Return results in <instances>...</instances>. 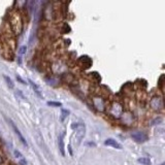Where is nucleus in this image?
<instances>
[{
    "label": "nucleus",
    "mask_w": 165,
    "mask_h": 165,
    "mask_svg": "<svg viewBox=\"0 0 165 165\" xmlns=\"http://www.w3.org/2000/svg\"><path fill=\"white\" fill-rule=\"evenodd\" d=\"M104 145H108V147H113V148H115V149H118V150L122 149V145H121L118 141H116L113 138H107L106 141H104Z\"/></svg>",
    "instance_id": "nucleus-3"
},
{
    "label": "nucleus",
    "mask_w": 165,
    "mask_h": 165,
    "mask_svg": "<svg viewBox=\"0 0 165 165\" xmlns=\"http://www.w3.org/2000/svg\"><path fill=\"white\" fill-rule=\"evenodd\" d=\"M64 133L60 134L59 136V149H60V152L62 156H65V148H64Z\"/></svg>",
    "instance_id": "nucleus-4"
},
{
    "label": "nucleus",
    "mask_w": 165,
    "mask_h": 165,
    "mask_svg": "<svg viewBox=\"0 0 165 165\" xmlns=\"http://www.w3.org/2000/svg\"><path fill=\"white\" fill-rule=\"evenodd\" d=\"M15 156L17 157V158L19 159V162H20L21 165H26V160H25L24 158H23V155L21 154L19 151H15Z\"/></svg>",
    "instance_id": "nucleus-5"
},
{
    "label": "nucleus",
    "mask_w": 165,
    "mask_h": 165,
    "mask_svg": "<svg viewBox=\"0 0 165 165\" xmlns=\"http://www.w3.org/2000/svg\"><path fill=\"white\" fill-rule=\"evenodd\" d=\"M48 104L51 105V106H62V103L61 102H54V101H49Z\"/></svg>",
    "instance_id": "nucleus-9"
},
{
    "label": "nucleus",
    "mask_w": 165,
    "mask_h": 165,
    "mask_svg": "<svg viewBox=\"0 0 165 165\" xmlns=\"http://www.w3.org/2000/svg\"><path fill=\"white\" fill-rule=\"evenodd\" d=\"M137 162H139L143 165H151V161H150L149 158H141L137 160Z\"/></svg>",
    "instance_id": "nucleus-6"
},
{
    "label": "nucleus",
    "mask_w": 165,
    "mask_h": 165,
    "mask_svg": "<svg viewBox=\"0 0 165 165\" xmlns=\"http://www.w3.org/2000/svg\"><path fill=\"white\" fill-rule=\"evenodd\" d=\"M7 121H8L9 123H10V126H11V128H13V131H15V133H16L17 135H18V137H19V139H20V141H21V143H22L24 145H26V147H28V145H27V141H25V138H24V137H23V135H22V134H21L20 130H19L18 128H17V126L15 125V124H13V121H11V120H9V119H8V120H7Z\"/></svg>",
    "instance_id": "nucleus-2"
},
{
    "label": "nucleus",
    "mask_w": 165,
    "mask_h": 165,
    "mask_svg": "<svg viewBox=\"0 0 165 165\" xmlns=\"http://www.w3.org/2000/svg\"><path fill=\"white\" fill-rule=\"evenodd\" d=\"M131 137L137 143H143V141H148V135L143 132H133L131 134Z\"/></svg>",
    "instance_id": "nucleus-1"
},
{
    "label": "nucleus",
    "mask_w": 165,
    "mask_h": 165,
    "mask_svg": "<svg viewBox=\"0 0 165 165\" xmlns=\"http://www.w3.org/2000/svg\"><path fill=\"white\" fill-rule=\"evenodd\" d=\"M69 115V110L68 109H62L61 110V121H64L65 118H67V116Z\"/></svg>",
    "instance_id": "nucleus-7"
},
{
    "label": "nucleus",
    "mask_w": 165,
    "mask_h": 165,
    "mask_svg": "<svg viewBox=\"0 0 165 165\" xmlns=\"http://www.w3.org/2000/svg\"><path fill=\"white\" fill-rule=\"evenodd\" d=\"M25 52H26V47H22V48H21V49H20V54H21V55H23Z\"/></svg>",
    "instance_id": "nucleus-11"
},
{
    "label": "nucleus",
    "mask_w": 165,
    "mask_h": 165,
    "mask_svg": "<svg viewBox=\"0 0 165 165\" xmlns=\"http://www.w3.org/2000/svg\"><path fill=\"white\" fill-rule=\"evenodd\" d=\"M29 82H30V84H31L32 88H34V90H35V93H36V94H37V95H38V96H41V94H40V90H39V88H38V87H37V86H36V85H35V84H34V82H32V80H29Z\"/></svg>",
    "instance_id": "nucleus-8"
},
{
    "label": "nucleus",
    "mask_w": 165,
    "mask_h": 165,
    "mask_svg": "<svg viewBox=\"0 0 165 165\" xmlns=\"http://www.w3.org/2000/svg\"><path fill=\"white\" fill-rule=\"evenodd\" d=\"M4 80H6V82H7V85L9 86V88H13V82H11V80L9 78H7L6 76H4Z\"/></svg>",
    "instance_id": "nucleus-10"
}]
</instances>
